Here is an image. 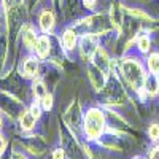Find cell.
<instances>
[{"instance_id":"cell-1","label":"cell","mask_w":159,"mask_h":159,"mask_svg":"<svg viewBox=\"0 0 159 159\" xmlns=\"http://www.w3.org/2000/svg\"><path fill=\"white\" fill-rule=\"evenodd\" d=\"M105 115L102 110L99 108H89L84 115V119H83V127H84V134L89 140H96L99 139L103 130H105Z\"/></svg>"},{"instance_id":"cell-2","label":"cell","mask_w":159,"mask_h":159,"mask_svg":"<svg viewBox=\"0 0 159 159\" xmlns=\"http://www.w3.org/2000/svg\"><path fill=\"white\" fill-rule=\"evenodd\" d=\"M121 73H123L124 80L134 89H140L145 83V78H147L142 64L135 59H124L121 62Z\"/></svg>"},{"instance_id":"cell-3","label":"cell","mask_w":159,"mask_h":159,"mask_svg":"<svg viewBox=\"0 0 159 159\" xmlns=\"http://www.w3.org/2000/svg\"><path fill=\"white\" fill-rule=\"evenodd\" d=\"M80 48H81V54L84 57H91V56H94V52L97 51L99 48V40L96 35H92V34H86L83 35V38L80 40Z\"/></svg>"},{"instance_id":"cell-4","label":"cell","mask_w":159,"mask_h":159,"mask_svg":"<svg viewBox=\"0 0 159 159\" xmlns=\"http://www.w3.org/2000/svg\"><path fill=\"white\" fill-rule=\"evenodd\" d=\"M94 65L96 67H99L103 73H107L110 70V59L107 56V52H105L102 48H97V51L94 52Z\"/></svg>"},{"instance_id":"cell-5","label":"cell","mask_w":159,"mask_h":159,"mask_svg":"<svg viewBox=\"0 0 159 159\" xmlns=\"http://www.w3.org/2000/svg\"><path fill=\"white\" fill-rule=\"evenodd\" d=\"M89 78H91L92 84H94V88H97V89L103 88V84H105V73L99 67H96L94 64L89 65Z\"/></svg>"},{"instance_id":"cell-6","label":"cell","mask_w":159,"mask_h":159,"mask_svg":"<svg viewBox=\"0 0 159 159\" xmlns=\"http://www.w3.org/2000/svg\"><path fill=\"white\" fill-rule=\"evenodd\" d=\"M143 88L150 96L157 94L159 92V76H156V73H151L150 76H147L145 78V83H143Z\"/></svg>"},{"instance_id":"cell-7","label":"cell","mask_w":159,"mask_h":159,"mask_svg":"<svg viewBox=\"0 0 159 159\" xmlns=\"http://www.w3.org/2000/svg\"><path fill=\"white\" fill-rule=\"evenodd\" d=\"M35 51L38 57H46L48 52H49V38L46 35H42L37 38V43H35Z\"/></svg>"},{"instance_id":"cell-8","label":"cell","mask_w":159,"mask_h":159,"mask_svg":"<svg viewBox=\"0 0 159 159\" xmlns=\"http://www.w3.org/2000/svg\"><path fill=\"white\" fill-rule=\"evenodd\" d=\"M52 25H54V16H52L51 11H43L42 15H40V27H42L43 32H49L52 29Z\"/></svg>"},{"instance_id":"cell-9","label":"cell","mask_w":159,"mask_h":159,"mask_svg":"<svg viewBox=\"0 0 159 159\" xmlns=\"http://www.w3.org/2000/svg\"><path fill=\"white\" fill-rule=\"evenodd\" d=\"M37 70H38V64L34 57H27L24 61V65H22V73L24 76H27V78H32L37 75Z\"/></svg>"},{"instance_id":"cell-10","label":"cell","mask_w":159,"mask_h":159,"mask_svg":"<svg viewBox=\"0 0 159 159\" xmlns=\"http://www.w3.org/2000/svg\"><path fill=\"white\" fill-rule=\"evenodd\" d=\"M35 121H37V118H35V115H34L30 110L24 111V113L21 115V127H22L24 130H30V129L35 126Z\"/></svg>"},{"instance_id":"cell-11","label":"cell","mask_w":159,"mask_h":159,"mask_svg":"<svg viewBox=\"0 0 159 159\" xmlns=\"http://www.w3.org/2000/svg\"><path fill=\"white\" fill-rule=\"evenodd\" d=\"M62 42H64V46L67 48V49H73L75 45H76V34L72 29H67V30L64 32Z\"/></svg>"},{"instance_id":"cell-12","label":"cell","mask_w":159,"mask_h":159,"mask_svg":"<svg viewBox=\"0 0 159 159\" xmlns=\"http://www.w3.org/2000/svg\"><path fill=\"white\" fill-rule=\"evenodd\" d=\"M22 42L24 45L27 46L29 49H34L35 48V43H37V37H35V32L32 29H25L22 32Z\"/></svg>"},{"instance_id":"cell-13","label":"cell","mask_w":159,"mask_h":159,"mask_svg":"<svg viewBox=\"0 0 159 159\" xmlns=\"http://www.w3.org/2000/svg\"><path fill=\"white\" fill-rule=\"evenodd\" d=\"M148 69L151 73H159V52H153L148 57Z\"/></svg>"},{"instance_id":"cell-14","label":"cell","mask_w":159,"mask_h":159,"mask_svg":"<svg viewBox=\"0 0 159 159\" xmlns=\"http://www.w3.org/2000/svg\"><path fill=\"white\" fill-rule=\"evenodd\" d=\"M32 89H34V94H35L38 99H42V97H45V96L48 94V92H46V88H45V84H43V81H40V80L34 81Z\"/></svg>"},{"instance_id":"cell-15","label":"cell","mask_w":159,"mask_h":159,"mask_svg":"<svg viewBox=\"0 0 159 159\" xmlns=\"http://www.w3.org/2000/svg\"><path fill=\"white\" fill-rule=\"evenodd\" d=\"M150 46H151V42H150L148 37H140L139 38V49L142 52H147L150 49Z\"/></svg>"},{"instance_id":"cell-16","label":"cell","mask_w":159,"mask_h":159,"mask_svg":"<svg viewBox=\"0 0 159 159\" xmlns=\"http://www.w3.org/2000/svg\"><path fill=\"white\" fill-rule=\"evenodd\" d=\"M148 135L151 140H157L159 139V124H151L148 127Z\"/></svg>"},{"instance_id":"cell-17","label":"cell","mask_w":159,"mask_h":159,"mask_svg":"<svg viewBox=\"0 0 159 159\" xmlns=\"http://www.w3.org/2000/svg\"><path fill=\"white\" fill-rule=\"evenodd\" d=\"M42 105H43L45 110H51V107H52V96L46 94L45 97H42Z\"/></svg>"},{"instance_id":"cell-18","label":"cell","mask_w":159,"mask_h":159,"mask_svg":"<svg viewBox=\"0 0 159 159\" xmlns=\"http://www.w3.org/2000/svg\"><path fill=\"white\" fill-rule=\"evenodd\" d=\"M150 159H159V147H154L150 153Z\"/></svg>"},{"instance_id":"cell-19","label":"cell","mask_w":159,"mask_h":159,"mask_svg":"<svg viewBox=\"0 0 159 159\" xmlns=\"http://www.w3.org/2000/svg\"><path fill=\"white\" fill-rule=\"evenodd\" d=\"M52 159H64V150L57 148V150L54 151V154H52Z\"/></svg>"},{"instance_id":"cell-20","label":"cell","mask_w":159,"mask_h":159,"mask_svg":"<svg viewBox=\"0 0 159 159\" xmlns=\"http://www.w3.org/2000/svg\"><path fill=\"white\" fill-rule=\"evenodd\" d=\"M30 111L35 115V118H38V116H40V107H38L37 103H34L32 107H30Z\"/></svg>"},{"instance_id":"cell-21","label":"cell","mask_w":159,"mask_h":159,"mask_svg":"<svg viewBox=\"0 0 159 159\" xmlns=\"http://www.w3.org/2000/svg\"><path fill=\"white\" fill-rule=\"evenodd\" d=\"M5 145H7V142H5V137L0 134V153H2L3 150H5Z\"/></svg>"},{"instance_id":"cell-22","label":"cell","mask_w":159,"mask_h":159,"mask_svg":"<svg viewBox=\"0 0 159 159\" xmlns=\"http://www.w3.org/2000/svg\"><path fill=\"white\" fill-rule=\"evenodd\" d=\"M83 2H84V5H86L88 8H92V7L96 5V0H83Z\"/></svg>"},{"instance_id":"cell-23","label":"cell","mask_w":159,"mask_h":159,"mask_svg":"<svg viewBox=\"0 0 159 159\" xmlns=\"http://www.w3.org/2000/svg\"><path fill=\"white\" fill-rule=\"evenodd\" d=\"M15 159H25V157H22V156H19V154H16V157Z\"/></svg>"},{"instance_id":"cell-24","label":"cell","mask_w":159,"mask_h":159,"mask_svg":"<svg viewBox=\"0 0 159 159\" xmlns=\"http://www.w3.org/2000/svg\"><path fill=\"white\" fill-rule=\"evenodd\" d=\"M0 126H2V119H0Z\"/></svg>"}]
</instances>
